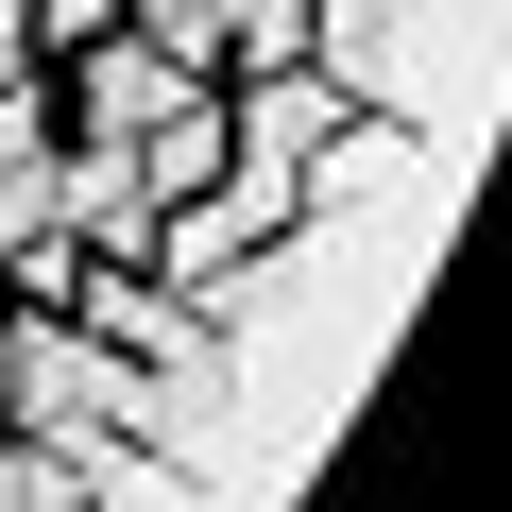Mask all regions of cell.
<instances>
[{
	"label": "cell",
	"instance_id": "6da1fadb",
	"mask_svg": "<svg viewBox=\"0 0 512 512\" xmlns=\"http://www.w3.org/2000/svg\"><path fill=\"white\" fill-rule=\"evenodd\" d=\"M154 52H205V0H154Z\"/></svg>",
	"mask_w": 512,
	"mask_h": 512
}]
</instances>
